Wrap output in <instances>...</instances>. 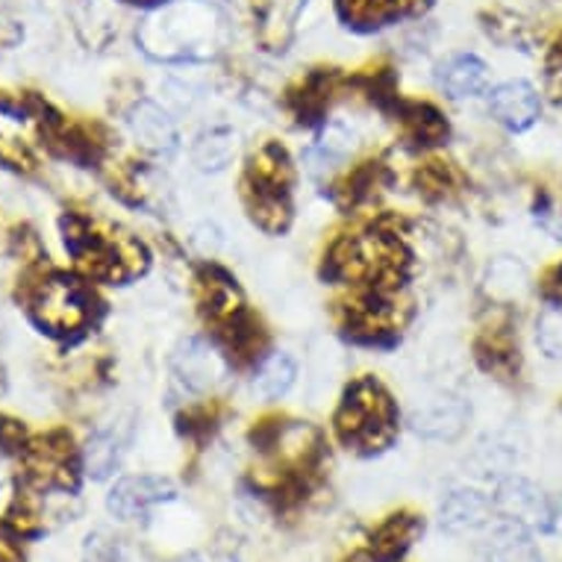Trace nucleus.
Wrapping results in <instances>:
<instances>
[{"mask_svg":"<svg viewBox=\"0 0 562 562\" xmlns=\"http://www.w3.org/2000/svg\"><path fill=\"white\" fill-rule=\"evenodd\" d=\"M222 38V12L206 0H171L138 30L145 54L159 63H203L218 54Z\"/></svg>","mask_w":562,"mask_h":562,"instance_id":"1","label":"nucleus"},{"mask_svg":"<svg viewBox=\"0 0 562 562\" xmlns=\"http://www.w3.org/2000/svg\"><path fill=\"white\" fill-rule=\"evenodd\" d=\"M339 439L360 451H380L395 436V406L378 380H360L348 389V397L336 415Z\"/></svg>","mask_w":562,"mask_h":562,"instance_id":"2","label":"nucleus"},{"mask_svg":"<svg viewBox=\"0 0 562 562\" xmlns=\"http://www.w3.org/2000/svg\"><path fill=\"white\" fill-rule=\"evenodd\" d=\"M33 322L50 336H75L92 322V292L68 274H50L30 295Z\"/></svg>","mask_w":562,"mask_h":562,"instance_id":"3","label":"nucleus"},{"mask_svg":"<svg viewBox=\"0 0 562 562\" xmlns=\"http://www.w3.org/2000/svg\"><path fill=\"white\" fill-rule=\"evenodd\" d=\"M171 498H175V483L171 480L138 474V477H121L112 486V492L106 495V509L121 521H133V518L148 516L157 504Z\"/></svg>","mask_w":562,"mask_h":562,"instance_id":"4","label":"nucleus"},{"mask_svg":"<svg viewBox=\"0 0 562 562\" xmlns=\"http://www.w3.org/2000/svg\"><path fill=\"white\" fill-rule=\"evenodd\" d=\"M175 378L189 392H210L224 378L222 353L198 336L186 339L175 353Z\"/></svg>","mask_w":562,"mask_h":562,"instance_id":"5","label":"nucleus"},{"mask_svg":"<svg viewBox=\"0 0 562 562\" xmlns=\"http://www.w3.org/2000/svg\"><path fill=\"white\" fill-rule=\"evenodd\" d=\"M495 507L507 521L527 527V530H548L551 527V507L539 488L525 477L507 480L495 495Z\"/></svg>","mask_w":562,"mask_h":562,"instance_id":"6","label":"nucleus"},{"mask_svg":"<svg viewBox=\"0 0 562 562\" xmlns=\"http://www.w3.org/2000/svg\"><path fill=\"white\" fill-rule=\"evenodd\" d=\"M130 130L145 150L157 154V157H171L177 150V127L175 121L168 119L162 106L150 101H138L130 112Z\"/></svg>","mask_w":562,"mask_h":562,"instance_id":"7","label":"nucleus"},{"mask_svg":"<svg viewBox=\"0 0 562 562\" xmlns=\"http://www.w3.org/2000/svg\"><path fill=\"white\" fill-rule=\"evenodd\" d=\"M492 115L509 130H527L539 119V94L525 80H509L501 83L488 98Z\"/></svg>","mask_w":562,"mask_h":562,"instance_id":"8","label":"nucleus"},{"mask_svg":"<svg viewBox=\"0 0 562 562\" xmlns=\"http://www.w3.org/2000/svg\"><path fill=\"white\" fill-rule=\"evenodd\" d=\"M409 425L425 439H457L465 427V406L453 397H434L415 406Z\"/></svg>","mask_w":562,"mask_h":562,"instance_id":"9","label":"nucleus"},{"mask_svg":"<svg viewBox=\"0 0 562 562\" xmlns=\"http://www.w3.org/2000/svg\"><path fill=\"white\" fill-rule=\"evenodd\" d=\"M427 0H339L341 19L353 27H383L389 21L425 10Z\"/></svg>","mask_w":562,"mask_h":562,"instance_id":"10","label":"nucleus"},{"mask_svg":"<svg viewBox=\"0 0 562 562\" xmlns=\"http://www.w3.org/2000/svg\"><path fill=\"white\" fill-rule=\"evenodd\" d=\"M439 83H442L445 94H451V98H471V94L486 89L488 68L480 56L460 54L445 65L442 75H439Z\"/></svg>","mask_w":562,"mask_h":562,"instance_id":"11","label":"nucleus"},{"mask_svg":"<svg viewBox=\"0 0 562 562\" xmlns=\"http://www.w3.org/2000/svg\"><path fill=\"white\" fill-rule=\"evenodd\" d=\"M486 562H542V553L527 533V527L507 521L488 539Z\"/></svg>","mask_w":562,"mask_h":562,"instance_id":"12","label":"nucleus"},{"mask_svg":"<svg viewBox=\"0 0 562 562\" xmlns=\"http://www.w3.org/2000/svg\"><path fill=\"white\" fill-rule=\"evenodd\" d=\"M201 301L203 310L210 313V318L227 324L231 318L241 313L239 306V289L233 283L231 277L218 271V268H210L201 274Z\"/></svg>","mask_w":562,"mask_h":562,"instance_id":"13","label":"nucleus"},{"mask_svg":"<svg viewBox=\"0 0 562 562\" xmlns=\"http://www.w3.org/2000/svg\"><path fill=\"white\" fill-rule=\"evenodd\" d=\"M488 501L471 488H457L442 501V525L448 530H474L486 521Z\"/></svg>","mask_w":562,"mask_h":562,"instance_id":"14","label":"nucleus"},{"mask_svg":"<svg viewBox=\"0 0 562 562\" xmlns=\"http://www.w3.org/2000/svg\"><path fill=\"white\" fill-rule=\"evenodd\" d=\"M121 462V436L115 430H98L83 448V469L89 477L106 480Z\"/></svg>","mask_w":562,"mask_h":562,"instance_id":"15","label":"nucleus"},{"mask_svg":"<svg viewBox=\"0 0 562 562\" xmlns=\"http://www.w3.org/2000/svg\"><path fill=\"white\" fill-rule=\"evenodd\" d=\"M297 366L289 353H271L268 360H262L257 378H254V389L262 397H283L289 389L295 386Z\"/></svg>","mask_w":562,"mask_h":562,"instance_id":"16","label":"nucleus"},{"mask_svg":"<svg viewBox=\"0 0 562 562\" xmlns=\"http://www.w3.org/2000/svg\"><path fill=\"white\" fill-rule=\"evenodd\" d=\"M289 175H292V168H289L286 150L277 148V145H266L250 166L254 189H283L286 192Z\"/></svg>","mask_w":562,"mask_h":562,"instance_id":"17","label":"nucleus"},{"mask_svg":"<svg viewBox=\"0 0 562 562\" xmlns=\"http://www.w3.org/2000/svg\"><path fill=\"white\" fill-rule=\"evenodd\" d=\"M422 525L418 518L413 516H392L386 525L380 527L378 536H374V553L383 557V560H395L401 553L413 544V539L418 536Z\"/></svg>","mask_w":562,"mask_h":562,"instance_id":"18","label":"nucleus"},{"mask_svg":"<svg viewBox=\"0 0 562 562\" xmlns=\"http://www.w3.org/2000/svg\"><path fill=\"white\" fill-rule=\"evenodd\" d=\"M250 213L262 231H283L289 224V203L283 189H250Z\"/></svg>","mask_w":562,"mask_h":562,"instance_id":"19","label":"nucleus"},{"mask_svg":"<svg viewBox=\"0 0 562 562\" xmlns=\"http://www.w3.org/2000/svg\"><path fill=\"white\" fill-rule=\"evenodd\" d=\"M236 154V142H233V133L224 127L210 130L206 136L194 145V162L203 168V171H222L227 162Z\"/></svg>","mask_w":562,"mask_h":562,"instance_id":"20","label":"nucleus"},{"mask_svg":"<svg viewBox=\"0 0 562 562\" xmlns=\"http://www.w3.org/2000/svg\"><path fill=\"white\" fill-rule=\"evenodd\" d=\"M404 121H406V130H409V136L415 142H425V145H434L439 138L448 133V124L434 106H425V103H415L409 110L404 112Z\"/></svg>","mask_w":562,"mask_h":562,"instance_id":"21","label":"nucleus"},{"mask_svg":"<svg viewBox=\"0 0 562 562\" xmlns=\"http://www.w3.org/2000/svg\"><path fill=\"white\" fill-rule=\"evenodd\" d=\"M536 345L551 360H562V306H551L536 322Z\"/></svg>","mask_w":562,"mask_h":562,"instance_id":"22","label":"nucleus"},{"mask_svg":"<svg viewBox=\"0 0 562 562\" xmlns=\"http://www.w3.org/2000/svg\"><path fill=\"white\" fill-rule=\"evenodd\" d=\"M27 445V430L15 418H0V451L21 453Z\"/></svg>","mask_w":562,"mask_h":562,"instance_id":"23","label":"nucleus"},{"mask_svg":"<svg viewBox=\"0 0 562 562\" xmlns=\"http://www.w3.org/2000/svg\"><path fill=\"white\" fill-rule=\"evenodd\" d=\"M544 292H548L557 304H562V266L553 268V274L548 277V286H544Z\"/></svg>","mask_w":562,"mask_h":562,"instance_id":"24","label":"nucleus"},{"mask_svg":"<svg viewBox=\"0 0 562 562\" xmlns=\"http://www.w3.org/2000/svg\"><path fill=\"white\" fill-rule=\"evenodd\" d=\"M548 65H551V71L562 75V38L557 45L551 47V56H548Z\"/></svg>","mask_w":562,"mask_h":562,"instance_id":"25","label":"nucleus"},{"mask_svg":"<svg viewBox=\"0 0 562 562\" xmlns=\"http://www.w3.org/2000/svg\"><path fill=\"white\" fill-rule=\"evenodd\" d=\"M350 562H392V560H383V557H378V553H374V557H353Z\"/></svg>","mask_w":562,"mask_h":562,"instance_id":"26","label":"nucleus"},{"mask_svg":"<svg viewBox=\"0 0 562 562\" xmlns=\"http://www.w3.org/2000/svg\"><path fill=\"white\" fill-rule=\"evenodd\" d=\"M560 527H562V516H560Z\"/></svg>","mask_w":562,"mask_h":562,"instance_id":"27","label":"nucleus"}]
</instances>
